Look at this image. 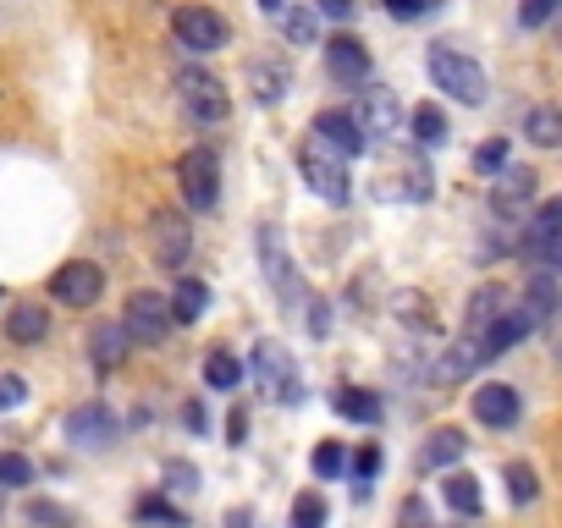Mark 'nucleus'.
I'll return each instance as SVG.
<instances>
[{
  "instance_id": "nucleus-1",
  "label": "nucleus",
  "mask_w": 562,
  "mask_h": 528,
  "mask_svg": "<svg viewBox=\"0 0 562 528\" xmlns=\"http://www.w3.org/2000/svg\"><path fill=\"white\" fill-rule=\"evenodd\" d=\"M430 83L441 88V95H452L458 105H486V95H491L486 66H479L474 55H463V50H452V45L430 50Z\"/></svg>"
},
{
  "instance_id": "nucleus-2",
  "label": "nucleus",
  "mask_w": 562,
  "mask_h": 528,
  "mask_svg": "<svg viewBox=\"0 0 562 528\" xmlns=\"http://www.w3.org/2000/svg\"><path fill=\"white\" fill-rule=\"evenodd\" d=\"M298 176H303V188H309L314 199H326V204H348V193H353L348 160H342L337 149H326L314 133H309V143L298 149Z\"/></svg>"
},
{
  "instance_id": "nucleus-3",
  "label": "nucleus",
  "mask_w": 562,
  "mask_h": 528,
  "mask_svg": "<svg viewBox=\"0 0 562 528\" xmlns=\"http://www.w3.org/2000/svg\"><path fill=\"white\" fill-rule=\"evenodd\" d=\"M254 380L271 402L282 407H298L303 402V380H298V364H292V352L282 341H260L254 347Z\"/></svg>"
},
{
  "instance_id": "nucleus-4",
  "label": "nucleus",
  "mask_w": 562,
  "mask_h": 528,
  "mask_svg": "<svg viewBox=\"0 0 562 528\" xmlns=\"http://www.w3.org/2000/svg\"><path fill=\"white\" fill-rule=\"evenodd\" d=\"M177 183H183V199L193 210H215V199H221V160H215V149H188L177 160Z\"/></svg>"
},
{
  "instance_id": "nucleus-5",
  "label": "nucleus",
  "mask_w": 562,
  "mask_h": 528,
  "mask_svg": "<svg viewBox=\"0 0 562 528\" xmlns=\"http://www.w3.org/2000/svg\"><path fill=\"white\" fill-rule=\"evenodd\" d=\"M380 176H386V183H375L380 199H409V204L430 199V165H425L420 154H409V149H397V154L380 165Z\"/></svg>"
},
{
  "instance_id": "nucleus-6",
  "label": "nucleus",
  "mask_w": 562,
  "mask_h": 528,
  "mask_svg": "<svg viewBox=\"0 0 562 528\" xmlns=\"http://www.w3.org/2000/svg\"><path fill=\"white\" fill-rule=\"evenodd\" d=\"M100 292H105V271L89 264V259H72V264H61V271L50 276V298L66 303V309H95Z\"/></svg>"
},
{
  "instance_id": "nucleus-7",
  "label": "nucleus",
  "mask_w": 562,
  "mask_h": 528,
  "mask_svg": "<svg viewBox=\"0 0 562 528\" xmlns=\"http://www.w3.org/2000/svg\"><path fill=\"white\" fill-rule=\"evenodd\" d=\"M177 100L188 105V116L193 122H226V111H232V100H226V88L210 77V72H199V66H188V72H177Z\"/></svg>"
},
{
  "instance_id": "nucleus-8",
  "label": "nucleus",
  "mask_w": 562,
  "mask_h": 528,
  "mask_svg": "<svg viewBox=\"0 0 562 528\" xmlns=\"http://www.w3.org/2000/svg\"><path fill=\"white\" fill-rule=\"evenodd\" d=\"M122 330H127L133 341H166V330H172V298L133 292V298H127V314H122Z\"/></svg>"
},
{
  "instance_id": "nucleus-9",
  "label": "nucleus",
  "mask_w": 562,
  "mask_h": 528,
  "mask_svg": "<svg viewBox=\"0 0 562 528\" xmlns=\"http://www.w3.org/2000/svg\"><path fill=\"white\" fill-rule=\"evenodd\" d=\"M314 138L326 143V149H337L342 160H359V154L370 149L364 122H359L353 111H342V105H332V111H320V116H314Z\"/></svg>"
},
{
  "instance_id": "nucleus-10",
  "label": "nucleus",
  "mask_w": 562,
  "mask_h": 528,
  "mask_svg": "<svg viewBox=\"0 0 562 528\" xmlns=\"http://www.w3.org/2000/svg\"><path fill=\"white\" fill-rule=\"evenodd\" d=\"M172 34H177V45H188V50H199V55H210V50H221L226 45V17L221 12H210V7H183L177 17H172Z\"/></svg>"
},
{
  "instance_id": "nucleus-11",
  "label": "nucleus",
  "mask_w": 562,
  "mask_h": 528,
  "mask_svg": "<svg viewBox=\"0 0 562 528\" xmlns=\"http://www.w3.org/2000/svg\"><path fill=\"white\" fill-rule=\"evenodd\" d=\"M535 188H540V176L529 165H508V171H497V183H491V210L502 221H513V215H524L535 204Z\"/></svg>"
},
{
  "instance_id": "nucleus-12",
  "label": "nucleus",
  "mask_w": 562,
  "mask_h": 528,
  "mask_svg": "<svg viewBox=\"0 0 562 528\" xmlns=\"http://www.w3.org/2000/svg\"><path fill=\"white\" fill-rule=\"evenodd\" d=\"M66 440L72 447H95V452H105L111 440H116V418H111V407L105 402H89V407H72L66 413Z\"/></svg>"
},
{
  "instance_id": "nucleus-13",
  "label": "nucleus",
  "mask_w": 562,
  "mask_h": 528,
  "mask_svg": "<svg viewBox=\"0 0 562 528\" xmlns=\"http://www.w3.org/2000/svg\"><path fill=\"white\" fill-rule=\"evenodd\" d=\"M260 264H265V276H271L276 298H282V303H298V276H292V259H287V237H282V226H265V231H260Z\"/></svg>"
},
{
  "instance_id": "nucleus-14",
  "label": "nucleus",
  "mask_w": 562,
  "mask_h": 528,
  "mask_svg": "<svg viewBox=\"0 0 562 528\" xmlns=\"http://www.w3.org/2000/svg\"><path fill=\"white\" fill-rule=\"evenodd\" d=\"M188 248H193L188 221H177V215H154L149 221V253H154L160 271H177V264L188 259Z\"/></svg>"
},
{
  "instance_id": "nucleus-15",
  "label": "nucleus",
  "mask_w": 562,
  "mask_h": 528,
  "mask_svg": "<svg viewBox=\"0 0 562 528\" xmlns=\"http://www.w3.org/2000/svg\"><path fill=\"white\" fill-rule=\"evenodd\" d=\"M562 242V199H546L535 215H529V231H524V242H519V253L529 259V264H546V253Z\"/></svg>"
},
{
  "instance_id": "nucleus-16",
  "label": "nucleus",
  "mask_w": 562,
  "mask_h": 528,
  "mask_svg": "<svg viewBox=\"0 0 562 528\" xmlns=\"http://www.w3.org/2000/svg\"><path fill=\"white\" fill-rule=\"evenodd\" d=\"M469 407H474V418L486 424V429H513V424H519V391L502 386V380L479 386V391L469 397Z\"/></svg>"
},
{
  "instance_id": "nucleus-17",
  "label": "nucleus",
  "mask_w": 562,
  "mask_h": 528,
  "mask_svg": "<svg viewBox=\"0 0 562 528\" xmlns=\"http://www.w3.org/2000/svg\"><path fill=\"white\" fill-rule=\"evenodd\" d=\"M479 364H486V347H479L474 336H458L441 359L430 364V380H436V386H458V380H469Z\"/></svg>"
},
{
  "instance_id": "nucleus-18",
  "label": "nucleus",
  "mask_w": 562,
  "mask_h": 528,
  "mask_svg": "<svg viewBox=\"0 0 562 528\" xmlns=\"http://www.w3.org/2000/svg\"><path fill=\"white\" fill-rule=\"evenodd\" d=\"M326 72H332V83H364L370 77V50L353 39V34H337V39H326Z\"/></svg>"
},
{
  "instance_id": "nucleus-19",
  "label": "nucleus",
  "mask_w": 562,
  "mask_h": 528,
  "mask_svg": "<svg viewBox=\"0 0 562 528\" xmlns=\"http://www.w3.org/2000/svg\"><path fill=\"white\" fill-rule=\"evenodd\" d=\"M403 122H409L403 100H397L391 88H370V95H364V133L397 138V133H403Z\"/></svg>"
},
{
  "instance_id": "nucleus-20",
  "label": "nucleus",
  "mask_w": 562,
  "mask_h": 528,
  "mask_svg": "<svg viewBox=\"0 0 562 528\" xmlns=\"http://www.w3.org/2000/svg\"><path fill=\"white\" fill-rule=\"evenodd\" d=\"M508 314V287H497V281H486V287H479L474 298H469V319H463V336H486L497 319Z\"/></svg>"
},
{
  "instance_id": "nucleus-21",
  "label": "nucleus",
  "mask_w": 562,
  "mask_h": 528,
  "mask_svg": "<svg viewBox=\"0 0 562 528\" xmlns=\"http://www.w3.org/2000/svg\"><path fill=\"white\" fill-rule=\"evenodd\" d=\"M529 330H535V319H529L524 309H508V314H502V319H497L486 336H479V347H486V364H491V359H502L508 347H519Z\"/></svg>"
},
{
  "instance_id": "nucleus-22",
  "label": "nucleus",
  "mask_w": 562,
  "mask_h": 528,
  "mask_svg": "<svg viewBox=\"0 0 562 528\" xmlns=\"http://www.w3.org/2000/svg\"><path fill=\"white\" fill-rule=\"evenodd\" d=\"M249 83H254V100H260V105H276V100L287 95L292 72H287L282 55H265V61H249Z\"/></svg>"
},
{
  "instance_id": "nucleus-23",
  "label": "nucleus",
  "mask_w": 562,
  "mask_h": 528,
  "mask_svg": "<svg viewBox=\"0 0 562 528\" xmlns=\"http://www.w3.org/2000/svg\"><path fill=\"white\" fill-rule=\"evenodd\" d=\"M7 336H12L17 347H34V341L50 336V314H45L39 303H12V309H7Z\"/></svg>"
},
{
  "instance_id": "nucleus-24",
  "label": "nucleus",
  "mask_w": 562,
  "mask_h": 528,
  "mask_svg": "<svg viewBox=\"0 0 562 528\" xmlns=\"http://www.w3.org/2000/svg\"><path fill=\"white\" fill-rule=\"evenodd\" d=\"M463 452H469L463 429H436V435L425 440V447H420V468H425V474H436V468H452Z\"/></svg>"
},
{
  "instance_id": "nucleus-25",
  "label": "nucleus",
  "mask_w": 562,
  "mask_h": 528,
  "mask_svg": "<svg viewBox=\"0 0 562 528\" xmlns=\"http://www.w3.org/2000/svg\"><path fill=\"white\" fill-rule=\"evenodd\" d=\"M127 347H133V336H127L122 325H95V330H89V352H95L100 369H116V364L127 359Z\"/></svg>"
},
{
  "instance_id": "nucleus-26",
  "label": "nucleus",
  "mask_w": 562,
  "mask_h": 528,
  "mask_svg": "<svg viewBox=\"0 0 562 528\" xmlns=\"http://www.w3.org/2000/svg\"><path fill=\"white\" fill-rule=\"evenodd\" d=\"M409 127H414V143L420 149H441L447 143V111L436 105V100H425V105H414V116H409Z\"/></svg>"
},
{
  "instance_id": "nucleus-27",
  "label": "nucleus",
  "mask_w": 562,
  "mask_h": 528,
  "mask_svg": "<svg viewBox=\"0 0 562 528\" xmlns=\"http://www.w3.org/2000/svg\"><path fill=\"white\" fill-rule=\"evenodd\" d=\"M204 309H210V287H204V281H193V276H177L172 319H177V325H193V319H204Z\"/></svg>"
},
{
  "instance_id": "nucleus-28",
  "label": "nucleus",
  "mask_w": 562,
  "mask_h": 528,
  "mask_svg": "<svg viewBox=\"0 0 562 528\" xmlns=\"http://www.w3.org/2000/svg\"><path fill=\"white\" fill-rule=\"evenodd\" d=\"M524 133L535 149H562V105H535L524 116Z\"/></svg>"
},
{
  "instance_id": "nucleus-29",
  "label": "nucleus",
  "mask_w": 562,
  "mask_h": 528,
  "mask_svg": "<svg viewBox=\"0 0 562 528\" xmlns=\"http://www.w3.org/2000/svg\"><path fill=\"white\" fill-rule=\"evenodd\" d=\"M441 495H447V506H452L458 517H474L479 506H486V495H479V479H474V474H447V479H441Z\"/></svg>"
},
{
  "instance_id": "nucleus-30",
  "label": "nucleus",
  "mask_w": 562,
  "mask_h": 528,
  "mask_svg": "<svg viewBox=\"0 0 562 528\" xmlns=\"http://www.w3.org/2000/svg\"><path fill=\"white\" fill-rule=\"evenodd\" d=\"M332 407H337L342 418H353V424H380V397H375V391L342 386V391L332 397Z\"/></svg>"
},
{
  "instance_id": "nucleus-31",
  "label": "nucleus",
  "mask_w": 562,
  "mask_h": 528,
  "mask_svg": "<svg viewBox=\"0 0 562 528\" xmlns=\"http://www.w3.org/2000/svg\"><path fill=\"white\" fill-rule=\"evenodd\" d=\"M557 303H562V298H557V281H551L546 271H535V281L524 287V314H529L535 325H546V319L557 314Z\"/></svg>"
},
{
  "instance_id": "nucleus-32",
  "label": "nucleus",
  "mask_w": 562,
  "mask_h": 528,
  "mask_svg": "<svg viewBox=\"0 0 562 528\" xmlns=\"http://www.w3.org/2000/svg\"><path fill=\"white\" fill-rule=\"evenodd\" d=\"M237 380H243V364H237L226 347H210V359H204V386H210V391H232Z\"/></svg>"
},
{
  "instance_id": "nucleus-33",
  "label": "nucleus",
  "mask_w": 562,
  "mask_h": 528,
  "mask_svg": "<svg viewBox=\"0 0 562 528\" xmlns=\"http://www.w3.org/2000/svg\"><path fill=\"white\" fill-rule=\"evenodd\" d=\"M282 34L292 39V45H320V12L309 7H287V17H282Z\"/></svg>"
},
{
  "instance_id": "nucleus-34",
  "label": "nucleus",
  "mask_w": 562,
  "mask_h": 528,
  "mask_svg": "<svg viewBox=\"0 0 562 528\" xmlns=\"http://www.w3.org/2000/svg\"><path fill=\"white\" fill-rule=\"evenodd\" d=\"M23 517H28L34 528H77V512L61 506V501H45V495H34V501L23 506Z\"/></svg>"
},
{
  "instance_id": "nucleus-35",
  "label": "nucleus",
  "mask_w": 562,
  "mask_h": 528,
  "mask_svg": "<svg viewBox=\"0 0 562 528\" xmlns=\"http://www.w3.org/2000/svg\"><path fill=\"white\" fill-rule=\"evenodd\" d=\"M292 528H326V495L303 490V495L292 501Z\"/></svg>"
},
{
  "instance_id": "nucleus-36",
  "label": "nucleus",
  "mask_w": 562,
  "mask_h": 528,
  "mask_svg": "<svg viewBox=\"0 0 562 528\" xmlns=\"http://www.w3.org/2000/svg\"><path fill=\"white\" fill-rule=\"evenodd\" d=\"M34 485V463L23 452H0V490H23Z\"/></svg>"
},
{
  "instance_id": "nucleus-37",
  "label": "nucleus",
  "mask_w": 562,
  "mask_h": 528,
  "mask_svg": "<svg viewBox=\"0 0 562 528\" xmlns=\"http://www.w3.org/2000/svg\"><path fill=\"white\" fill-rule=\"evenodd\" d=\"M143 523H160V528H188V517L177 512V506H166V501H160V495H143L138 506H133Z\"/></svg>"
},
{
  "instance_id": "nucleus-38",
  "label": "nucleus",
  "mask_w": 562,
  "mask_h": 528,
  "mask_svg": "<svg viewBox=\"0 0 562 528\" xmlns=\"http://www.w3.org/2000/svg\"><path fill=\"white\" fill-rule=\"evenodd\" d=\"M508 495H513L519 506H529V501L540 495V479H535L529 463H508Z\"/></svg>"
},
{
  "instance_id": "nucleus-39",
  "label": "nucleus",
  "mask_w": 562,
  "mask_h": 528,
  "mask_svg": "<svg viewBox=\"0 0 562 528\" xmlns=\"http://www.w3.org/2000/svg\"><path fill=\"white\" fill-rule=\"evenodd\" d=\"M474 171L479 176H497V171H508V138H486L474 149Z\"/></svg>"
},
{
  "instance_id": "nucleus-40",
  "label": "nucleus",
  "mask_w": 562,
  "mask_h": 528,
  "mask_svg": "<svg viewBox=\"0 0 562 528\" xmlns=\"http://www.w3.org/2000/svg\"><path fill=\"white\" fill-rule=\"evenodd\" d=\"M28 402V380L12 375V369H0V413H17Z\"/></svg>"
},
{
  "instance_id": "nucleus-41",
  "label": "nucleus",
  "mask_w": 562,
  "mask_h": 528,
  "mask_svg": "<svg viewBox=\"0 0 562 528\" xmlns=\"http://www.w3.org/2000/svg\"><path fill=\"white\" fill-rule=\"evenodd\" d=\"M342 468H348V452L337 447V440H326V447L314 452V474H320V479H337Z\"/></svg>"
},
{
  "instance_id": "nucleus-42",
  "label": "nucleus",
  "mask_w": 562,
  "mask_h": 528,
  "mask_svg": "<svg viewBox=\"0 0 562 528\" xmlns=\"http://www.w3.org/2000/svg\"><path fill=\"white\" fill-rule=\"evenodd\" d=\"M557 7H562V0H519V23H524V28H540V23L557 17Z\"/></svg>"
},
{
  "instance_id": "nucleus-43",
  "label": "nucleus",
  "mask_w": 562,
  "mask_h": 528,
  "mask_svg": "<svg viewBox=\"0 0 562 528\" xmlns=\"http://www.w3.org/2000/svg\"><path fill=\"white\" fill-rule=\"evenodd\" d=\"M397 528H436V523H430V506H425L420 495H409L403 512H397Z\"/></svg>"
},
{
  "instance_id": "nucleus-44",
  "label": "nucleus",
  "mask_w": 562,
  "mask_h": 528,
  "mask_svg": "<svg viewBox=\"0 0 562 528\" xmlns=\"http://www.w3.org/2000/svg\"><path fill=\"white\" fill-rule=\"evenodd\" d=\"M436 7H441V0H386V12L403 17V23H409V17H425V12H436Z\"/></svg>"
},
{
  "instance_id": "nucleus-45",
  "label": "nucleus",
  "mask_w": 562,
  "mask_h": 528,
  "mask_svg": "<svg viewBox=\"0 0 562 528\" xmlns=\"http://www.w3.org/2000/svg\"><path fill=\"white\" fill-rule=\"evenodd\" d=\"M314 12H320V17H337V23H342V17H353V0H314Z\"/></svg>"
},
{
  "instance_id": "nucleus-46",
  "label": "nucleus",
  "mask_w": 562,
  "mask_h": 528,
  "mask_svg": "<svg viewBox=\"0 0 562 528\" xmlns=\"http://www.w3.org/2000/svg\"><path fill=\"white\" fill-rule=\"evenodd\" d=\"M375 468H380V452H375V447H364V452H359V485H370V479H375Z\"/></svg>"
},
{
  "instance_id": "nucleus-47",
  "label": "nucleus",
  "mask_w": 562,
  "mask_h": 528,
  "mask_svg": "<svg viewBox=\"0 0 562 528\" xmlns=\"http://www.w3.org/2000/svg\"><path fill=\"white\" fill-rule=\"evenodd\" d=\"M326 325H332V319H326V303L309 298V330H314V336H326Z\"/></svg>"
},
{
  "instance_id": "nucleus-48",
  "label": "nucleus",
  "mask_w": 562,
  "mask_h": 528,
  "mask_svg": "<svg viewBox=\"0 0 562 528\" xmlns=\"http://www.w3.org/2000/svg\"><path fill=\"white\" fill-rule=\"evenodd\" d=\"M166 479H172V490H193V468H188V463H172Z\"/></svg>"
},
{
  "instance_id": "nucleus-49",
  "label": "nucleus",
  "mask_w": 562,
  "mask_h": 528,
  "mask_svg": "<svg viewBox=\"0 0 562 528\" xmlns=\"http://www.w3.org/2000/svg\"><path fill=\"white\" fill-rule=\"evenodd\" d=\"M226 435H232V447H237V440H243V435H249V413H243V407H237V413L226 418Z\"/></svg>"
},
{
  "instance_id": "nucleus-50",
  "label": "nucleus",
  "mask_w": 562,
  "mask_h": 528,
  "mask_svg": "<svg viewBox=\"0 0 562 528\" xmlns=\"http://www.w3.org/2000/svg\"><path fill=\"white\" fill-rule=\"evenodd\" d=\"M254 7H260V17L282 23V17H287V7H292V0H254Z\"/></svg>"
},
{
  "instance_id": "nucleus-51",
  "label": "nucleus",
  "mask_w": 562,
  "mask_h": 528,
  "mask_svg": "<svg viewBox=\"0 0 562 528\" xmlns=\"http://www.w3.org/2000/svg\"><path fill=\"white\" fill-rule=\"evenodd\" d=\"M226 528H254V512H249V506H232V512H226Z\"/></svg>"
}]
</instances>
